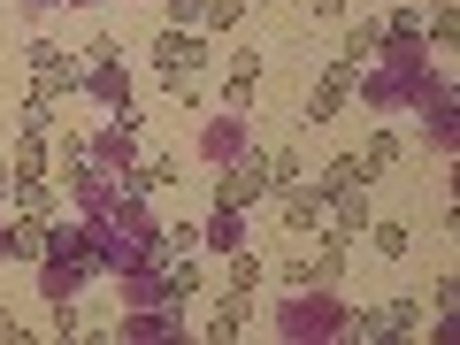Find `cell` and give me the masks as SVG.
<instances>
[{"label": "cell", "mask_w": 460, "mask_h": 345, "mask_svg": "<svg viewBox=\"0 0 460 345\" xmlns=\"http://www.w3.org/2000/svg\"><path fill=\"white\" fill-rule=\"evenodd\" d=\"M284 215H292L299 230H314V223H323V192H314V184H307V192H292V199H284Z\"/></svg>", "instance_id": "3"}, {"label": "cell", "mask_w": 460, "mask_h": 345, "mask_svg": "<svg viewBox=\"0 0 460 345\" xmlns=\"http://www.w3.org/2000/svg\"><path fill=\"white\" fill-rule=\"evenodd\" d=\"M376 47H384V23H361V31L345 39V62H368V54H376Z\"/></svg>", "instance_id": "5"}, {"label": "cell", "mask_w": 460, "mask_h": 345, "mask_svg": "<svg viewBox=\"0 0 460 345\" xmlns=\"http://www.w3.org/2000/svg\"><path fill=\"white\" fill-rule=\"evenodd\" d=\"M269 192V162H246V169H230L223 177V208H246V199Z\"/></svg>", "instance_id": "2"}, {"label": "cell", "mask_w": 460, "mask_h": 345, "mask_svg": "<svg viewBox=\"0 0 460 345\" xmlns=\"http://www.w3.org/2000/svg\"><path fill=\"white\" fill-rule=\"evenodd\" d=\"M345 93H353V62H330L323 84H314V100H307V115H314V123H330V115L345 108Z\"/></svg>", "instance_id": "1"}, {"label": "cell", "mask_w": 460, "mask_h": 345, "mask_svg": "<svg viewBox=\"0 0 460 345\" xmlns=\"http://www.w3.org/2000/svg\"><path fill=\"white\" fill-rule=\"evenodd\" d=\"M238 307H246V299H230V307H223V314H215V323H208V338H238V323H246V314H238Z\"/></svg>", "instance_id": "6"}, {"label": "cell", "mask_w": 460, "mask_h": 345, "mask_svg": "<svg viewBox=\"0 0 460 345\" xmlns=\"http://www.w3.org/2000/svg\"><path fill=\"white\" fill-rule=\"evenodd\" d=\"M376 253H407V230H399V223H376Z\"/></svg>", "instance_id": "7"}, {"label": "cell", "mask_w": 460, "mask_h": 345, "mask_svg": "<svg viewBox=\"0 0 460 345\" xmlns=\"http://www.w3.org/2000/svg\"><path fill=\"white\" fill-rule=\"evenodd\" d=\"M8 253H23V261L47 253V230H39V223H16V230H8Z\"/></svg>", "instance_id": "4"}]
</instances>
